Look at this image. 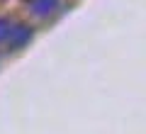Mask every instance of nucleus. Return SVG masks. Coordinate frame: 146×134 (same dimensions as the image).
Instances as JSON below:
<instances>
[{"instance_id": "nucleus-1", "label": "nucleus", "mask_w": 146, "mask_h": 134, "mask_svg": "<svg viewBox=\"0 0 146 134\" xmlns=\"http://www.w3.org/2000/svg\"><path fill=\"white\" fill-rule=\"evenodd\" d=\"M54 5V0H36V10H49V7H51Z\"/></svg>"}, {"instance_id": "nucleus-2", "label": "nucleus", "mask_w": 146, "mask_h": 134, "mask_svg": "<svg viewBox=\"0 0 146 134\" xmlns=\"http://www.w3.org/2000/svg\"><path fill=\"white\" fill-rule=\"evenodd\" d=\"M5 32H7V22H0V37H5Z\"/></svg>"}]
</instances>
